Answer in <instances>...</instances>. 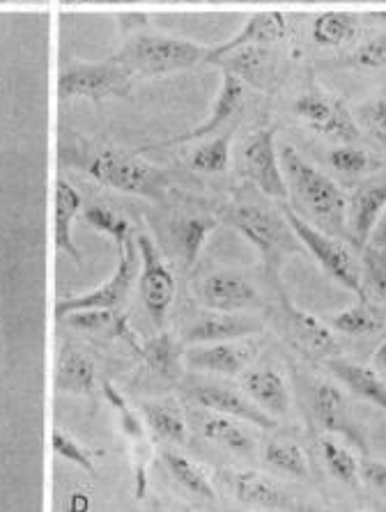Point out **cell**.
Returning a JSON list of instances; mask_svg holds the SVG:
<instances>
[{"instance_id": "obj_1", "label": "cell", "mask_w": 386, "mask_h": 512, "mask_svg": "<svg viewBox=\"0 0 386 512\" xmlns=\"http://www.w3.org/2000/svg\"><path fill=\"white\" fill-rule=\"evenodd\" d=\"M279 154L285 184H288V200H292L290 207L306 223H311L313 228L327 232L331 237L347 235V196L341 186L308 164L292 145L279 147Z\"/></svg>"}, {"instance_id": "obj_2", "label": "cell", "mask_w": 386, "mask_h": 512, "mask_svg": "<svg viewBox=\"0 0 386 512\" xmlns=\"http://www.w3.org/2000/svg\"><path fill=\"white\" fill-rule=\"evenodd\" d=\"M226 221L246 242L256 246L262 265H265L267 278L279 287L285 258L295 253H304V246H301L297 235L292 232L290 223L285 221L283 212L279 214L274 209L253 203H239L228 209Z\"/></svg>"}, {"instance_id": "obj_3", "label": "cell", "mask_w": 386, "mask_h": 512, "mask_svg": "<svg viewBox=\"0 0 386 512\" xmlns=\"http://www.w3.org/2000/svg\"><path fill=\"white\" fill-rule=\"evenodd\" d=\"M207 51L210 49L189 40H177V37L166 35H148L131 42L118 62L125 65L134 76H157L184 72V69L196 67L198 62H205Z\"/></svg>"}, {"instance_id": "obj_4", "label": "cell", "mask_w": 386, "mask_h": 512, "mask_svg": "<svg viewBox=\"0 0 386 512\" xmlns=\"http://www.w3.org/2000/svg\"><path fill=\"white\" fill-rule=\"evenodd\" d=\"M283 216L290 223L292 232L308 251L318 260V265L334 278L338 285H343L345 290L357 294L364 301V285H361V265L354 258V253L347 248L341 239L331 237L327 232L313 228L311 223H306L290 205H283Z\"/></svg>"}, {"instance_id": "obj_5", "label": "cell", "mask_w": 386, "mask_h": 512, "mask_svg": "<svg viewBox=\"0 0 386 512\" xmlns=\"http://www.w3.org/2000/svg\"><path fill=\"white\" fill-rule=\"evenodd\" d=\"M90 175L113 189L143 198H161L168 186L166 170L122 152H102L90 161Z\"/></svg>"}, {"instance_id": "obj_6", "label": "cell", "mask_w": 386, "mask_h": 512, "mask_svg": "<svg viewBox=\"0 0 386 512\" xmlns=\"http://www.w3.org/2000/svg\"><path fill=\"white\" fill-rule=\"evenodd\" d=\"M274 129H260L242 150V170L262 196L285 203L288 200V184H285L281 154L276 147Z\"/></svg>"}, {"instance_id": "obj_7", "label": "cell", "mask_w": 386, "mask_h": 512, "mask_svg": "<svg viewBox=\"0 0 386 512\" xmlns=\"http://www.w3.org/2000/svg\"><path fill=\"white\" fill-rule=\"evenodd\" d=\"M295 115L315 134H322L341 145H352L359 138V127L341 99L322 90H308L297 97Z\"/></svg>"}, {"instance_id": "obj_8", "label": "cell", "mask_w": 386, "mask_h": 512, "mask_svg": "<svg viewBox=\"0 0 386 512\" xmlns=\"http://www.w3.org/2000/svg\"><path fill=\"white\" fill-rule=\"evenodd\" d=\"M134 242L138 248V260H141V281H138L141 299L152 320L164 324L175 299V278L148 235H138Z\"/></svg>"}, {"instance_id": "obj_9", "label": "cell", "mask_w": 386, "mask_h": 512, "mask_svg": "<svg viewBox=\"0 0 386 512\" xmlns=\"http://www.w3.org/2000/svg\"><path fill=\"white\" fill-rule=\"evenodd\" d=\"M138 262L141 260H138L136 242L134 239H127V242L120 246V265L111 281L104 283L99 290L86 294V297L60 301L56 308L58 317L72 315V313H86V310H115L118 306L125 304L131 285L136 281Z\"/></svg>"}, {"instance_id": "obj_10", "label": "cell", "mask_w": 386, "mask_h": 512, "mask_svg": "<svg viewBox=\"0 0 386 512\" xmlns=\"http://www.w3.org/2000/svg\"><path fill=\"white\" fill-rule=\"evenodd\" d=\"M134 74L120 62L108 65H76L60 76V95L104 99L108 95L127 97Z\"/></svg>"}, {"instance_id": "obj_11", "label": "cell", "mask_w": 386, "mask_h": 512, "mask_svg": "<svg viewBox=\"0 0 386 512\" xmlns=\"http://www.w3.org/2000/svg\"><path fill=\"white\" fill-rule=\"evenodd\" d=\"M279 297H281V320L283 329L288 333L290 343L295 345L301 354L311 356V359H336L338 343L329 327L318 320V317L304 313L288 299V294L281 290L279 285Z\"/></svg>"}, {"instance_id": "obj_12", "label": "cell", "mask_w": 386, "mask_h": 512, "mask_svg": "<svg viewBox=\"0 0 386 512\" xmlns=\"http://www.w3.org/2000/svg\"><path fill=\"white\" fill-rule=\"evenodd\" d=\"M187 398L196 402L198 407L210 409L214 414L237 418V421L258 425L262 430H274L276 421L267 411H262L258 405L246 398L244 391L230 389V386L221 384H193L187 389Z\"/></svg>"}, {"instance_id": "obj_13", "label": "cell", "mask_w": 386, "mask_h": 512, "mask_svg": "<svg viewBox=\"0 0 386 512\" xmlns=\"http://www.w3.org/2000/svg\"><path fill=\"white\" fill-rule=\"evenodd\" d=\"M198 299L214 313H242L258 306V292L242 274L235 271H214L198 283Z\"/></svg>"}, {"instance_id": "obj_14", "label": "cell", "mask_w": 386, "mask_h": 512, "mask_svg": "<svg viewBox=\"0 0 386 512\" xmlns=\"http://www.w3.org/2000/svg\"><path fill=\"white\" fill-rule=\"evenodd\" d=\"M262 331V322L251 315L242 313H210L200 315L193 320L187 331H184V340L191 345H216V343H230V340H244L256 336Z\"/></svg>"}, {"instance_id": "obj_15", "label": "cell", "mask_w": 386, "mask_h": 512, "mask_svg": "<svg viewBox=\"0 0 386 512\" xmlns=\"http://www.w3.org/2000/svg\"><path fill=\"white\" fill-rule=\"evenodd\" d=\"M386 207V180L366 182L354 189L347 196L345 209V228L347 235L359 248L368 246V239L373 235L375 223Z\"/></svg>"}, {"instance_id": "obj_16", "label": "cell", "mask_w": 386, "mask_h": 512, "mask_svg": "<svg viewBox=\"0 0 386 512\" xmlns=\"http://www.w3.org/2000/svg\"><path fill=\"white\" fill-rule=\"evenodd\" d=\"M244 97H246V83L242 79H237L235 74L223 72V83L219 95H216L214 102V111L210 113V118L205 122H200L198 127H193L191 131H184V134L168 138L166 143H159V147L164 145H184V143H193L200 141V138L214 136L216 131H221L226 124L233 122L239 111L244 106Z\"/></svg>"}, {"instance_id": "obj_17", "label": "cell", "mask_w": 386, "mask_h": 512, "mask_svg": "<svg viewBox=\"0 0 386 512\" xmlns=\"http://www.w3.org/2000/svg\"><path fill=\"white\" fill-rule=\"evenodd\" d=\"M285 33H288V21H285L281 12H256L235 37L207 51L205 62H214L216 65L228 53L244 49V46H265V49H269L272 44H279Z\"/></svg>"}, {"instance_id": "obj_18", "label": "cell", "mask_w": 386, "mask_h": 512, "mask_svg": "<svg viewBox=\"0 0 386 512\" xmlns=\"http://www.w3.org/2000/svg\"><path fill=\"white\" fill-rule=\"evenodd\" d=\"M256 356V347L242 340H230V343L216 345H198L187 352L184 361L187 366L200 372H214V375H242L249 370V363Z\"/></svg>"}, {"instance_id": "obj_19", "label": "cell", "mask_w": 386, "mask_h": 512, "mask_svg": "<svg viewBox=\"0 0 386 512\" xmlns=\"http://www.w3.org/2000/svg\"><path fill=\"white\" fill-rule=\"evenodd\" d=\"M242 391L253 405L269 416H281L290 409V393L285 379L272 368H251L242 372Z\"/></svg>"}, {"instance_id": "obj_20", "label": "cell", "mask_w": 386, "mask_h": 512, "mask_svg": "<svg viewBox=\"0 0 386 512\" xmlns=\"http://www.w3.org/2000/svg\"><path fill=\"white\" fill-rule=\"evenodd\" d=\"M327 368L331 370V375H334L341 384H345L357 398L366 400L370 405L380 409H386V382L375 368L345 361L341 356L329 359Z\"/></svg>"}, {"instance_id": "obj_21", "label": "cell", "mask_w": 386, "mask_h": 512, "mask_svg": "<svg viewBox=\"0 0 386 512\" xmlns=\"http://www.w3.org/2000/svg\"><path fill=\"white\" fill-rule=\"evenodd\" d=\"M226 480L228 485L233 487L239 501L269 510H279L288 506V499L283 496L281 487L276 485L272 478L262 476L258 471H230L226 473Z\"/></svg>"}, {"instance_id": "obj_22", "label": "cell", "mask_w": 386, "mask_h": 512, "mask_svg": "<svg viewBox=\"0 0 386 512\" xmlns=\"http://www.w3.org/2000/svg\"><path fill=\"white\" fill-rule=\"evenodd\" d=\"M219 226V221L210 219V216H191V219H182L173 226V244L175 255L180 260L184 271H189L196 265L200 251L207 242V237Z\"/></svg>"}, {"instance_id": "obj_23", "label": "cell", "mask_w": 386, "mask_h": 512, "mask_svg": "<svg viewBox=\"0 0 386 512\" xmlns=\"http://www.w3.org/2000/svg\"><path fill=\"white\" fill-rule=\"evenodd\" d=\"M200 432L212 444L226 448V451L235 453L239 457H253L256 453V441L249 432H246L237 421H230L228 416L210 414L200 421Z\"/></svg>"}, {"instance_id": "obj_24", "label": "cell", "mask_w": 386, "mask_h": 512, "mask_svg": "<svg viewBox=\"0 0 386 512\" xmlns=\"http://www.w3.org/2000/svg\"><path fill=\"white\" fill-rule=\"evenodd\" d=\"M223 72L235 74L237 79H242L249 85H258L262 88L267 81V67H269V51L265 46H244V49H237L233 53H228L226 58H221L216 62Z\"/></svg>"}, {"instance_id": "obj_25", "label": "cell", "mask_w": 386, "mask_h": 512, "mask_svg": "<svg viewBox=\"0 0 386 512\" xmlns=\"http://www.w3.org/2000/svg\"><path fill=\"white\" fill-rule=\"evenodd\" d=\"M81 209V198L65 180L56 182V246L60 251L72 255L74 260H81V253L76 251L72 239V223Z\"/></svg>"}, {"instance_id": "obj_26", "label": "cell", "mask_w": 386, "mask_h": 512, "mask_svg": "<svg viewBox=\"0 0 386 512\" xmlns=\"http://www.w3.org/2000/svg\"><path fill=\"white\" fill-rule=\"evenodd\" d=\"M143 421L159 439L173 441V444H187L189 428L182 411L177 407L166 405V402L143 405Z\"/></svg>"}, {"instance_id": "obj_27", "label": "cell", "mask_w": 386, "mask_h": 512, "mask_svg": "<svg viewBox=\"0 0 386 512\" xmlns=\"http://www.w3.org/2000/svg\"><path fill=\"white\" fill-rule=\"evenodd\" d=\"M357 30H359L357 14H352V12H324L313 21L311 35H313L315 44L329 46V49H334V46H343L347 42H352L354 35H357Z\"/></svg>"}, {"instance_id": "obj_28", "label": "cell", "mask_w": 386, "mask_h": 512, "mask_svg": "<svg viewBox=\"0 0 386 512\" xmlns=\"http://www.w3.org/2000/svg\"><path fill=\"white\" fill-rule=\"evenodd\" d=\"M164 462L168 471H171V476L189 494L205 501H214V487L210 483V478H207V473L200 469L196 462H191L189 457H184L175 451H164Z\"/></svg>"}, {"instance_id": "obj_29", "label": "cell", "mask_w": 386, "mask_h": 512, "mask_svg": "<svg viewBox=\"0 0 386 512\" xmlns=\"http://www.w3.org/2000/svg\"><path fill=\"white\" fill-rule=\"evenodd\" d=\"M143 356L145 361H148V366L157 372L159 377L164 379H175L180 377V370H182V345L177 343V340L173 336H168V333H164V336L154 338L152 343L145 345L143 349Z\"/></svg>"}, {"instance_id": "obj_30", "label": "cell", "mask_w": 386, "mask_h": 512, "mask_svg": "<svg viewBox=\"0 0 386 512\" xmlns=\"http://www.w3.org/2000/svg\"><path fill=\"white\" fill-rule=\"evenodd\" d=\"M230 141L233 136L230 134H221L216 138H210V141L203 143L196 150L191 152L189 164L196 173L203 175H221L226 173L230 166Z\"/></svg>"}, {"instance_id": "obj_31", "label": "cell", "mask_w": 386, "mask_h": 512, "mask_svg": "<svg viewBox=\"0 0 386 512\" xmlns=\"http://www.w3.org/2000/svg\"><path fill=\"white\" fill-rule=\"evenodd\" d=\"M315 409H318L324 428L350 434V418H347L345 398L334 384L318 386V391H315Z\"/></svg>"}, {"instance_id": "obj_32", "label": "cell", "mask_w": 386, "mask_h": 512, "mask_svg": "<svg viewBox=\"0 0 386 512\" xmlns=\"http://www.w3.org/2000/svg\"><path fill=\"white\" fill-rule=\"evenodd\" d=\"M361 285H364V304L373 297L386 301V251L375 246L361 248Z\"/></svg>"}, {"instance_id": "obj_33", "label": "cell", "mask_w": 386, "mask_h": 512, "mask_svg": "<svg viewBox=\"0 0 386 512\" xmlns=\"http://www.w3.org/2000/svg\"><path fill=\"white\" fill-rule=\"evenodd\" d=\"M265 460L272 464L274 469L288 473L292 478L308 476L306 455L297 444H292V441H285V439L269 441L265 448Z\"/></svg>"}, {"instance_id": "obj_34", "label": "cell", "mask_w": 386, "mask_h": 512, "mask_svg": "<svg viewBox=\"0 0 386 512\" xmlns=\"http://www.w3.org/2000/svg\"><path fill=\"white\" fill-rule=\"evenodd\" d=\"M331 329L343 333V336H368L382 327L373 310H370L364 301L357 306H350L341 310V313L331 317Z\"/></svg>"}, {"instance_id": "obj_35", "label": "cell", "mask_w": 386, "mask_h": 512, "mask_svg": "<svg viewBox=\"0 0 386 512\" xmlns=\"http://www.w3.org/2000/svg\"><path fill=\"white\" fill-rule=\"evenodd\" d=\"M322 457H324V464H327L329 473L336 480H341V483H345V485L357 483L359 464L345 446H341L334 439H322Z\"/></svg>"}, {"instance_id": "obj_36", "label": "cell", "mask_w": 386, "mask_h": 512, "mask_svg": "<svg viewBox=\"0 0 386 512\" xmlns=\"http://www.w3.org/2000/svg\"><path fill=\"white\" fill-rule=\"evenodd\" d=\"M329 164L331 168L336 170V173H343V175H366L370 170H375L380 166V161L373 159V154L368 150H361V147H354V145H341L336 147V150L329 152Z\"/></svg>"}, {"instance_id": "obj_37", "label": "cell", "mask_w": 386, "mask_h": 512, "mask_svg": "<svg viewBox=\"0 0 386 512\" xmlns=\"http://www.w3.org/2000/svg\"><path fill=\"white\" fill-rule=\"evenodd\" d=\"M104 393H106L108 402H111V405L115 407V411H118V416H120V430L127 434L131 444H136V441L148 439V437H145V421H143L141 416L136 414L134 409H131V407L127 405L125 398H122V395H120L118 391H115L111 384H104Z\"/></svg>"}, {"instance_id": "obj_38", "label": "cell", "mask_w": 386, "mask_h": 512, "mask_svg": "<svg viewBox=\"0 0 386 512\" xmlns=\"http://www.w3.org/2000/svg\"><path fill=\"white\" fill-rule=\"evenodd\" d=\"M86 221L95 230L106 232L108 237H113L115 244H118V248L129 239V223L125 219H120L118 214H113L111 209L90 207L86 212Z\"/></svg>"}, {"instance_id": "obj_39", "label": "cell", "mask_w": 386, "mask_h": 512, "mask_svg": "<svg viewBox=\"0 0 386 512\" xmlns=\"http://www.w3.org/2000/svg\"><path fill=\"white\" fill-rule=\"evenodd\" d=\"M350 60L352 65H357L361 69H384L386 67V33L361 44Z\"/></svg>"}, {"instance_id": "obj_40", "label": "cell", "mask_w": 386, "mask_h": 512, "mask_svg": "<svg viewBox=\"0 0 386 512\" xmlns=\"http://www.w3.org/2000/svg\"><path fill=\"white\" fill-rule=\"evenodd\" d=\"M53 451H56L60 457H65V460L79 464V467H83L88 473H95V464L90 460V453L83 451L74 439H69L67 434L58 430L53 432Z\"/></svg>"}, {"instance_id": "obj_41", "label": "cell", "mask_w": 386, "mask_h": 512, "mask_svg": "<svg viewBox=\"0 0 386 512\" xmlns=\"http://www.w3.org/2000/svg\"><path fill=\"white\" fill-rule=\"evenodd\" d=\"M63 382L67 389H88L92 384V368L88 361L79 359V356H72V359L65 361L63 366Z\"/></svg>"}, {"instance_id": "obj_42", "label": "cell", "mask_w": 386, "mask_h": 512, "mask_svg": "<svg viewBox=\"0 0 386 512\" xmlns=\"http://www.w3.org/2000/svg\"><path fill=\"white\" fill-rule=\"evenodd\" d=\"M361 476L370 487L386 496V462H366L361 467Z\"/></svg>"}, {"instance_id": "obj_43", "label": "cell", "mask_w": 386, "mask_h": 512, "mask_svg": "<svg viewBox=\"0 0 386 512\" xmlns=\"http://www.w3.org/2000/svg\"><path fill=\"white\" fill-rule=\"evenodd\" d=\"M368 120H370V127L380 134L382 141H386V92L380 99H377L375 106L370 108Z\"/></svg>"}, {"instance_id": "obj_44", "label": "cell", "mask_w": 386, "mask_h": 512, "mask_svg": "<svg viewBox=\"0 0 386 512\" xmlns=\"http://www.w3.org/2000/svg\"><path fill=\"white\" fill-rule=\"evenodd\" d=\"M368 246H375V248H382V251H386V207L380 216V221L375 223V230L368 239Z\"/></svg>"}, {"instance_id": "obj_45", "label": "cell", "mask_w": 386, "mask_h": 512, "mask_svg": "<svg viewBox=\"0 0 386 512\" xmlns=\"http://www.w3.org/2000/svg\"><path fill=\"white\" fill-rule=\"evenodd\" d=\"M373 361H375V368L386 375V340H384L380 347H377Z\"/></svg>"}, {"instance_id": "obj_46", "label": "cell", "mask_w": 386, "mask_h": 512, "mask_svg": "<svg viewBox=\"0 0 386 512\" xmlns=\"http://www.w3.org/2000/svg\"><path fill=\"white\" fill-rule=\"evenodd\" d=\"M212 3H262V0H212Z\"/></svg>"}]
</instances>
